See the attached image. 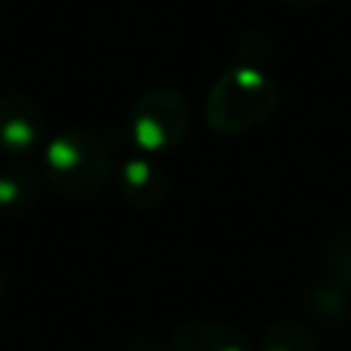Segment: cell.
Segmentation results:
<instances>
[{"label":"cell","instance_id":"1","mask_svg":"<svg viewBox=\"0 0 351 351\" xmlns=\"http://www.w3.org/2000/svg\"><path fill=\"white\" fill-rule=\"evenodd\" d=\"M277 90L261 69L233 66L217 80L206 101V118L211 129L222 134H236L263 121L271 112Z\"/></svg>","mask_w":351,"mask_h":351},{"label":"cell","instance_id":"2","mask_svg":"<svg viewBox=\"0 0 351 351\" xmlns=\"http://www.w3.org/2000/svg\"><path fill=\"white\" fill-rule=\"evenodd\" d=\"M47 176L66 195H93L110 176V151L90 132H63L47 148Z\"/></svg>","mask_w":351,"mask_h":351},{"label":"cell","instance_id":"3","mask_svg":"<svg viewBox=\"0 0 351 351\" xmlns=\"http://www.w3.org/2000/svg\"><path fill=\"white\" fill-rule=\"evenodd\" d=\"M189 129V107L173 88L148 90L132 110L129 134L143 154H162L176 148Z\"/></svg>","mask_w":351,"mask_h":351},{"label":"cell","instance_id":"4","mask_svg":"<svg viewBox=\"0 0 351 351\" xmlns=\"http://www.w3.org/2000/svg\"><path fill=\"white\" fill-rule=\"evenodd\" d=\"M38 143L36 110L19 96L0 99V148L8 154H27Z\"/></svg>","mask_w":351,"mask_h":351},{"label":"cell","instance_id":"5","mask_svg":"<svg viewBox=\"0 0 351 351\" xmlns=\"http://www.w3.org/2000/svg\"><path fill=\"white\" fill-rule=\"evenodd\" d=\"M123 197L134 206H154L165 192V178L148 156H132L121 170Z\"/></svg>","mask_w":351,"mask_h":351},{"label":"cell","instance_id":"6","mask_svg":"<svg viewBox=\"0 0 351 351\" xmlns=\"http://www.w3.org/2000/svg\"><path fill=\"white\" fill-rule=\"evenodd\" d=\"M173 351H247L241 335L219 324H189L173 337Z\"/></svg>","mask_w":351,"mask_h":351},{"label":"cell","instance_id":"7","mask_svg":"<svg viewBox=\"0 0 351 351\" xmlns=\"http://www.w3.org/2000/svg\"><path fill=\"white\" fill-rule=\"evenodd\" d=\"M261 351H318L315 340L299 326V324H274L271 329H266Z\"/></svg>","mask_w":351,"mask_h":351},{"label":"cell","instance_id":"8","mask_svg":"<svg viewBox=\"0 0 351 351\" xmlns=\"http://www.w3.org/2000/svg\"><path fill=\"white\" fill-rule=\"evenodd\" d=\"M30 170H5L0 173V206L3 208H22L36 197V178Z\"/></svg>","mask_w":351,"mask_h":351},{"label":"cell","instance_id":"9","mask_svg":"<svg viewBox=\"0 0 351 351\" xmlns=\"http://www.w3.org/2000/svg\"><path fill=\"white\" fill-rule=\"evenodd\" d=\"M329 269L337 277V282L351 285V233L343 239H335L329 250Z\"/></svg>","mask_w":351,"mask_h":351},{"label":"cell","instance_id":"10","mask_svg":"<svg viewBox=\"0 0 351 351\" xmlns=\"http://www.w3.org/2000/svg\"><path fill=\"white\" fill-rule=\"evenodd\" d=\"M288 5H293V8H307V5H313V3H318V0H285Z\"/></svg>","mask_w":351,"mask_h":351},{"label":"cell","instance_id":"11","mask_svg":"<svg viewBox=\"0 0 351 351\" xmlns=\"http://www.w3.org/2000/svg\"><path fill=\"white\" fill-rule=\"evenodd\" d=\"M129 351H159L156 346H132Z\"/></svg>","mask_w":351,"mask_h":351}]
</instances>
